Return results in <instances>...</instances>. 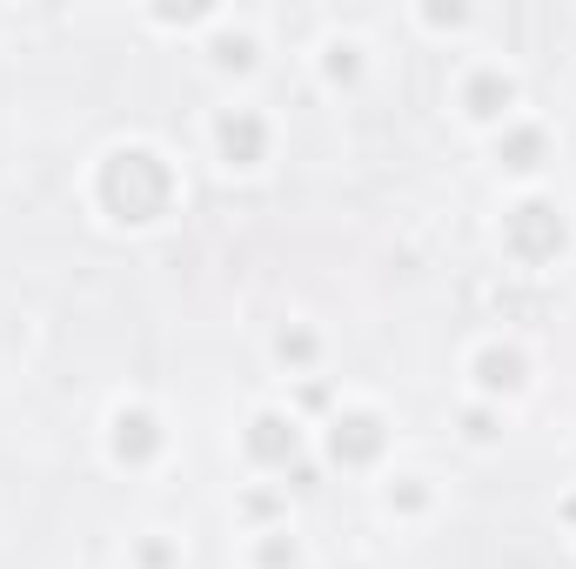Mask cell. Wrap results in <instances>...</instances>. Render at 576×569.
<instances>
[{"mask_svg":"<svg viewBox=\"0 0 576 569\" xmlns=\"http://www.w3.org/2000/svg\"><path fill=\"white\" fill-rule=\"evenodd\" d=\"M248 449H255L262 462H275V456H288V449H295V429H288L282 416H262V422H255V436H248Z\"/></svg>","mask_w":576,"mask_h":569,"instance_id":"obj_2","label":"cell"},{"mask_svg":"<svg viewBox=\"0 0 576 569\" xmlns=\"http://www.w3.org/2000/svg\"><path fill=\"white\" fill-rule=\"evenodd\" d=\"M222 148H228V161H255V154H262V128H255V121H248V114H228L222 121Z\"/></svg>","mask_w":576,"mask_h":569,"instance_id":"obj_1","label":"cell"}]
</instances>
